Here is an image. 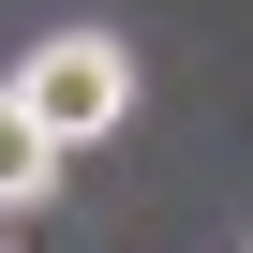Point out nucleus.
<instances>
[{
    "instance_id": "f257e3e1",
    "label": "nucleus",
    "mask_w": 253,
    "mask_h": 253,
    "mask_svg": "<svg viewBox=\"0 0 253 253\" xmlns=\"http://www.w3.org/2000/svg\"><path fill=\"white\" fill-rule=\"evenodd\" d=\"M15 104L45 119L60 149H89V134H119V119H134V60H119L104 30H45V45L15 60Z\"/></svg>"
},
{
    "instance_id": "f03ea898",
    "label": "nucleus",
    "mask_w": 253,
    "mask_h": 253,
    "mask_svg": "<svg viewBox=\"0 0 253 253\" xmlns=\"http://www.w3.org/2000/svg\"><path fill=\"white\" fill-rule=\"evenodd\" d=\"M45 179H60V134L15 104V75H0V209H45Z\"/></svg>"
}]
</instances>
